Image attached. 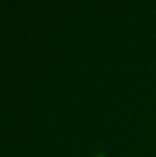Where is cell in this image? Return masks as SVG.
Listing matches in <instances>:
<instances>
[{
  "label": "cell",
  "mask_w": 156,
  "mask_h": 157,
  "mask_svg": "<svg viewBox=\"0 0 156 157\" xmlns=\"http://www.w3.org/2000/svg\"><path fill=\"white\" fill-rule=\"evenodd\" d=\"M94 157H107V155H105V153H101V152H99V153H97V155L94 156Z\"/></svg>",
  "instance_id": "6da1fadb"
}]
</instances>
